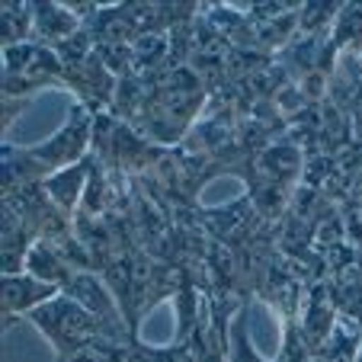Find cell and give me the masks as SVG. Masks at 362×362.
<instances>
[{"label":"cell","instance_id":"obj_8","mask_svg":"<svg viewBox=\"0 0 362 362\" xmlns=\"http://www.w3.org/2000/svg\"><path fill=\"white\" fill-rule=\"evenodd\" d=\"M340 7L343 4H305V7L298 10L301 29H305V33H317V29H324L327 23H337Z\"/></svg>","mask_w":362,"mask_h":362},{"label":"cell","instance_id":"obj_6","mask_svg":"<svg viewBox=\"0 0 362 362\" xmlns=\"http://www.w3.org/2000/svg\"><path fill=\"white\" fill-rule=\"evenodd\" d=\"M0 20H4V48L13 45H26L29 35H33V4H23V0H4V10H0Z\"/></svg>","mask_w":362,"mask_h":362},{"label":"cell","instance_id":"obj_4","mask_svg":"<svg viewBox=\"0 0 362 362\" xmlns=\"http://www.w3.org/2000/svg\"><path fill=\"white\" fill-rule=\"evenodd\" d=\"M81 33V16L68 7V4H33V35L39 45H64L71 35Z\"/></svg>","mask_w":362,"mask_h":362},{"label":"cell","instance_id":"obj_5","mask_svg":"<svg viewBox=\"0 0 362 362\" xmlns=\"http://www.w3.org/2000/svg\"><path fill=\"white\" fill-rule=\"evenodd\" d=\"M87 177H90V160H81V164L68 167V170H58L48 180H42V192H45L48 202L55 205V209L74 212L77 202L87 192Z\"/></svg>","mask_w":362,"mask_h":362},{"label":"cell","instance_id":"obj_7","mask_svg":"<svg viewBox=\"0 0 362 362\" xmlns=\"http://www.w3.org/2000/svg\"><path fill=\"white\" fill-rule=\"evenodd\" d=\"M334 45L346 52H362V4H343L334 23Z\"/></svg>","mask_w":362,"mask_h":362},{"label":"cell","instance_id":"obj_3","mask_svg":"<svg viewBox=\"0 0 362 362\" xmlns=\"http://www.w3.org/2000/svg\"><path fill=\"white\" fill-rule=\"evenodd\" d=\"M58 298V286L42 282L35 276H4V330L13 327L20 317H29L35 308Z\"/></svg>","mask_w":362,"mask_h":362},{"label":"cell","instance_id":"obj_1","mask_svg":"<svg viewBox=\"0 0 362 362\" xmlns=\"http://www.w3.org/2000/svg\"><path fill=\"white\" fill-rule=\"evenodd\" d=\"M26 321L52 343L58 359H68V356L83 353L90 346L110 343V337H112L106 324L96 321L87 308L77 305L68 295H58V298L45 301L42 308H35Z\"/></svg>","mask_w":362,"mask_h":362},{"label":"cell","instance_id":"obj_2","mask_svg":"<svg viewBox=\"0 0 362 362\" xmlns=\"http://www.w3.org/2000/svg\"><path fill=\"white\" fill-rule=\"evenodd\" d=\"M55 83H64V62L58 52L39 42L4 48V100L29 103V96Z\"/></svg>","mask_w":362,"mask_h":362}]
</instances>
